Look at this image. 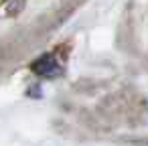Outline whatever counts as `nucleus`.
<instances>
[{"instance_id":"obj_1","label":"nucleus","mask_w":148,"mask_h":146,"mask_svg":"<svg viewBox=\"0 0 148 146\" xmlns=\"http://www.w3.org/2000/svg\"><path fill=\"white\" fill-rule=\"evenodd\" d=\"M33 71L39 73V75H43V77H57V75H61V65L55 59V55L47 53V55L39 57L33 63Z\"/></svg>"}]
</instances>
